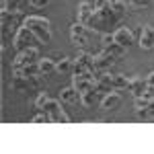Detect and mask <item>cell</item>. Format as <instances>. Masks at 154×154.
<instances>
[{"label": "cell", "mask_w": 154, "mask_h": 154, "mask_svg": "<svg viewBox=\"0 0 154 154\" xmlns=\"http://www.w3.org/2000/svg\"><path fill=\"white\" fill-rule=\"evenodd\" d=\"M23 25H27L35 33L41 43H49L51 41V23H49V19L39 17V14H29V17L23 19Z\"/></svg>", "instance_id": "cell-1"}, {"label": "cell", "mask_w": 154, "mask_h": 154, "mask_svg": "<svg viewBox=\"0 0 154 154\" xmlns=\"http://www.w3.org/2000/svg\"><path fill=\"white\" fill-rule=\"evenodd\" d=\"M0 19H2V35H4V39H14V35H17V31H19V21L21 19H25L23 17V11H4L2 8V12H0Z\"/></svg>", "instance_id": "cell-2"}, {"label": "cell", "mask_w": 154, "mask_h": 154, "mask_svg": "<svg viewBox=\"0 0 154 154\" xmlns=\"http://www.w3.org/2000/svg\"><path fill=\"white\" fill-rule=\"evenodd\" d=\"M35 43H41L39 39H37V35L27 27V25H21L19 27V31H17V35H14V39H12V48L14 49H27V48H33Z\"/></svg>", "instance_id": "cell-3"}, {"label": "cell", "mask_w": 154, "mask_h": 154, "mask_svg": "<svg viewBox=\"0 0 154 154\" xmlns=\"http://www.w3.org/2000/svg\"><path fill=\"white\" fill-rule=\"evenodd\" d=\"M37 60H39V51H37L35 45H33V48H27V49H21V51L14 56L11 68H12V72H21L25 66L33 64V62H37Z\"/></svg>", "instance_id": "cell-4"}, {"label": "cell", "mask_w": 154, "mask_h": 154, "mask_svg": "<svg viewBox=\"0 0 154 154\" xmlns=\"http://www.w3.org/2000/svg\"><path fill=\"white\" fill-rule=\"evenodd\" d=\"M43 111H48L49 115H51V123H70V117L66 115V111H64L60 99L58 101H56V99H49Z\"/></svg>", "instance_id": "cell-5"}, {"label": "cell", "mask_w": 154, "mask_h": 154, "mask_svg": "<svg viewBox=\"0 0 154 154\" xmlns=\"http://www.w3.org/2000/svg\"><path fill=\"white\" fill-rule=\"evenodd\" d=\"M95 70V56H91L88 51H78V56L74 58V70L72 74H84V72Z\"/></svg>", "instance_id": "cell-6"}, {"label": "cell", "mask_w": 154, "mask_h": 154, "mask_svg": "<svg viewBox=\"0 0 154 154\" xmlns=\"http://www.w3.org/2000/svg\"><path fill=\"white\" fill-rule=\"evenodd\" d=\"M88 33H91V29L82 23H76L70 27V41L76 45V48H84L86 43H88Z\"/></svg>", "instance_id": "cell-7"}, {"label": "cell", "mask_w": 154, "mask_h": 154, "mask_svg": "<svg viewBox=\"0 0 154 154\" xmlns=\"http://www.w3.org/2000/svg\"><path fill=\"white\" fill-rule=\"evenodd\" d=\"M115 64H117V58L113 54H109L107 49L95 56V72H109Z\"/></svg>", "instance_id": "cell-8"}, {"label": "cell", "mask_w": 154, "mask_h": 154, "mask_svg": "<svg viewBox=\"0 0 154 154\" xmlns=\"http://www.w3.org/2000/svg\"><path fill=\"white\" fill-rule=\"evenodd\" d=\"M123 103V97L119 95V91H111V93H107L103 95L101 99V109L103 111H117L119 107Z\"/></svg>", "instance_id": "cell-9"}, {"label": "cell", "mask_w": 154, "mask_h": 154, "mask_svg": "<svg viewBox=\"0 0 154 154\" xmlns=\"http://www.w3.org/2000/svg\"><path fill=\"white\" fill-rule=\"evenodd\" d=\"M95 88L101 93V95H107V93L113 91V82H111V74H109V72H97Z\"/></svg>", "instance_id": "cell-10"}, {"label": "cell", "mask_w": 154, "mask_h": 154, "mask_svg": "<svg viewBox=\"0 0 154 154\" xmlns=\"http://www.w3.org/2000/svg\"><path fill=\"white\" fill-rule=\"evenodd\" d=\"M95 14V6L91 4V2H80L78 6H76V21L78 23H82L88 27V21H91V17Z\"/></svg>", "instance_id": "cell-11"}, {"label": "cell", "mask_w": 154, "mask_h": 154, "mask_svg": "<svg viewBox=\"0 0 154 154\" xmlns=\"http://www.w3.org/2000/svg\"><path fill=\"white\" fill-rule=\"evenodd\" d=\"M140 48L144 51H150L154 49V27L152 25H144L142 33H140Z\"/></svg>", "instance_id": "cell-12"}, {"label": "cell", "mask_w": 154, "mask_h": 154, "mask_svg": "<svg viewBox=\"0 0 154 154\" xmlns=\"http://www.w3.org/2000/svg\"><path fill=\"white\" fill-rule=\"evenodd\" d=\"M115 37V41H117L119 45H123V48H130L131 43H134V31L128 29V27H119L117 31L113 33Z\"/></svg>", "instance_id": "cell-13"}, {"label": "cell", "mask_w": 154, "mask_h": 154, "mask_svg": "<svg viewBox=\"0 0 154 154\" xmlns=\"http://www.w3.org/2000/svg\"><path fill=\"white\" fill-rule=\"evenodd\" d=\"M60 101L66 103V105H74V103L80 101V93H78L76 86L72 84V86H68V88H62V91H60Z\"/></svg>", "instance_id": "cell-14"}, {"label": "cell", "mask_w": 154, "mask_h": 154, "mask_svg": "<svg viewBox=\"0 0 154 154\" xmlns=\"http://www.w3.org/2000/svg\"><path fill=\"white\" fill-rule=\"evenodd\" d=\"M152 88L148 86V82L146 80H142V78H131V84H130V93L134 97H142V95H148Z\"/></svg>", "instance_id": "cell-15"}, {"label": "cell", "mask_w": 154, "mask_h": 154, "mask_svg": "<svg viewBox=\"0 0 154 154\" xmlns=\"http://www.w3.org/2000/svg\"><path fill=\"white\" fill-rule=\"evenodd\" d=\"M80 103L84 107H95L97 103H101V93L97 88H91V91H86V93L80 95Z\"/></svg>", "instance_id": "cell-16"}, {"label": "cell", "mask_w": 154, "mask_h": 154, "mask_svg": "<svg viewBox=\"0 0 154 154\" xmlns=\"http://www.w3.org/2000/svg\"><path fill=\"white\" fill-rule=\"evenodd\" d=\"M111 82H113V91H130L131 78L123 74H111Z\"/></svg>", "instance_id": "cell-17"}, {"label": "cell", "mask_w": 154, "mask_h": 154, "mask_svg": "<svg viewBox=\"0 0 154 154\" xmlns=\"http://www.w3.org/2000/svg\"><path fill=\"white\" fill-rule=\"evenodd\" d=\"M37 64H39V72H41V76H49V74L56 72V62H54L51 58H39V60H37Z\"/></svg>", "instance_id": "cell-18"}, {"label": "cell", "mask_w": 154, "mask_h": 154, "mask_svg": "<svg viewBox=\"0 0 154 154\" xmlns=\"http://www.w3.org/2000/svg\"><path fill=\"white\" fill-rule=\"evenodd\" d=\"M74 70V58H62L60 62H56V72L60 74H70Z\"/></svg>", "instance_id": "cell-19"}, {"label": "cell", "mask_w": 154, "mask_h": 154, "mask_svg": "<svg viewBox=\"0 0 154 154\" xmlns=\"http://www.w3.org/2000/svg\"><path fill=\"white\" fill-rule=\"evenodd\" d=\"M109 6H111V11L115 12L119 19H123L128 14V4L123 0H109Z\"/></svg>", "instance_id": "cell-20"}, {"label": "cell", "mask_w": 154, "mask_h": 154, "mask_svg": "<svg viewBox=\"0 0 154 154\" xmlns=\"http://www.w3.org/2000/svg\"><path fill=\"white\" fill-rule=\"evenodd\" d=\"M103 49H107V51H109V54H113V56H115V58H123V56H125V49L128 48H123V45H119L117 41H113V43H109V45H105V48Z\"/></svg>", "instance_id": "cell-21"}, {"label": "cell", "mask_w": 154, "mask_h": 154, "mask_svg": "<svg viewBox=\"0 0 154 154\" xmlns=\"http://www.w3.org/2000/svg\"><path fill=\"white\" fill-rule=\"evenodd\" d=\"M23 2H25V0H2V8H4V11L17 12V11H21Z\"/></svg>", "instance_id": "cell-22"}, {"label": "cell", "mask_w": 154, "mask_h": 154, "mask_svg": "<svg viewBox=\"0 0 154 154\" xmlns=\"http://www.w3.org/2000/svg\"><path fill=\"white\" fill-rule=\"evenodd\" d=\"M150 101H152L150 93L148 95H142V97H134V107L136 109H146V107L150 105Z\"/></svg>", "instance_id": "cell-23"}, {"label": "cell", "mask_w": 154, "mask_h": 154, "mask_svg": "<svg viewBox=\"0 0 154 154\" xmlns=\"http://www.w3.org/2000/svg\"><path fill=\"white\" fill-rule=\"evenodd\" d=\"M154 0H130V8L134 11H144V8H150Z\"/></svg>", "instance_id": "cell-24"}, {"label": "cell", "mask_w": 154, "mask_h": 154, "mask_svg": "<svg viewBox=\"0 0 154 154\" xmlns=\"http://www.w3.org/2000/svg\"><path fill=\"white\" fill-rule=\"evenodd\" d=\"M48 101H49V95L48 93H39L35 99V109L37 111H43L45 109V105H48Z\"/></svg>", "instance_id": "cell-25"}, {"label": "cell", "mask_w": 154, "mask_h": 154, "mask_svg": "<svg viewBox=\"0 0 154 154\" xmlns=\"http://www.w3.org/2000/svg\"><path fill=\"white\" fill-rule=\"evenodd\" d=\"M31 121H33V123H51V115H49L48 111H39Z\"/></svg>", "instance_id": "cell-26"}, {"label": "cell", "mask_w": 154, "mask_h": 154, "mask_svg": "<svg viewBox=\"0 0 154 154\" xmlns=\"http://www.w3.org/2000/svg\"><path fill=\"white\" fill-rule=\"evenodd\" d=\"M51 0H29V4L33 6V8H45Z\"/></svg>", "instance_id": "cell-27"}, {"label": "cell", "mask_w": 154, "mask_h": 154, "mask_svg": "<svg viewBox=\"0 0 154 154\" xmlns=\"http://www.w3.org/2000/svg\"><path fill=\"white\" fill-rule=\"evenodd\" d=\"M113 41H115L113 33H103V35H101V43H103V48H105V45H109V43H113Z\"/></svg>", "instance_id": "cell-28"}, {"label": "cell", "mask_w": 154, "mask_h": 154, "mask_svg": "<svg viewBox=\"0 0 154 154\" xmlns=\"http://www.w3.org/2000/svg\"><path fill=\"white\" fill-rule=\"evenodd\" d=\"M136 117L146 121V119H150V113H148V109H136Z\"/></svg>", "instance_id": "cell-29"}, {"label": "cell", "mask_w": 154, "mask_h": 154, "mask_svg": "<svg viewBox=\"0 0 154 154\" xmlns=\"http://www.w3.org/2000/svg\"><path fill=\"white\" fill-rule=\"evenodd\" d=\"M107 4H109V0H95L93 6H95V11H99V8H105Z\"/></svg>", "instance_id": "cell-30"}, {"label": "cell", "mask_w": 154, "mask_h": 154, "mask_svg": "<svg viewBox=\"0 0 154 154\" xmlns=\"http://www.w3.org/2000/svg\"><path fill=\"white\" fill-rule=\"evenodd\" d=\"M146 82H148V86L154 91V72H150V74L146 76Z\"/></svg>", "instance_id": "cell-31"}]
</instances>
